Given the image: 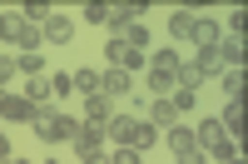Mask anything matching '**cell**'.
I'll return each instance as SVG.
<instances>
[{
    "label": "cell",
    "instance_id": "cell-4",
    "mask_svg": "<svg viewBox=\"0 0 248 164\" xmlns=\"http://www.w3.org/2000/svg\"><path fill=\"white\" fill-rule=\"evenodd\" d=\"M164 145H169V154H174L179 164H203V149H199V139H194V125L164 130Z\"/></svg>",
    "mask_w": 248,
    "mask_h": 164
},
{
    "label": "cell",
    "instance_id": "cell-34",
    "mask_svg": "<svg viewBox=\"0 0 248 164\" xmlns=\"http://www.w3.org/2000/svg\"><path fill=\"white\" fill-rule=\"evenodd\" d=\"M0 40H5V15H0Z\"/></svg>",
    "mask_w": 248,
    "mask_h": 164
},
{
    "label": "cell",
    "instance_id": "cell-22",
    "mask_svg": "<svg viewBox=\"0 0 248 164\" xmlns=\"http://www.w3.org/2000/svg\"><path fill=\"white\" fill-rule=\"evenodd\" d=\"M194 20H199L194 10H174V15H169V35H179V40H189V30H194Z\"/></svg>",
    "mask_w": 248,
    "mask_h": 164
},
{
    "label": "cell",
    "instance_id": "cell-15",
    "mask_svg": "<svg viewBox=\"0 0 248 164\" xmlns=\"http://www.w3.org/2000/svg\"><path fill=\"white\" fill-rule=\"evenodd\" d=\"M218 125H223V134H238L243 139V99H229V105H223Z\"/></svg>",
    "mask_w": 248,
    "mask_h": 164
},
{
    "label": "cell",
    "instance_id": "cell-13",
    "mask_svg": "<svg viewBox=\"0 0 248 164\" xmlns=\"http://www.w3.org/2000/svg\"><path fill=\"white\" fill-rule=\"evenodd\" d=\"M174 119H179V110L169 99H149V125L154 130H174Z\"/></svg>",
    "mask_w": 248,
    "mask_h": 164
},
{
    "label": "cell",
    "instance_id": "cell-5",
    "mask_svg": "<svg viewBox=\"0 0 248 164\" xmlns=\"http://www.w3.org/2000/svg\"><path fill=\"white\" fill-rule=\"evenodd\" d=\"M105 60H109L114 70H124V75L139 70V65H149V55H144V50H129V45H119V40H109V45H105Z\"/></svg>",
    "mask_w": 248,
    "mask_h": 164
},
{
    "label": "cell",
    "instance_id": "cell-26",
    "mask_svg": "<svg viewBox=\"0 0 248 164\" xmlns=\"http://www.w3.org/2000/svg\"><path fill=\"white\" fill-rule=\"evenodd\" d=\"M15 75H20V70H15V55H0V90H5Z\"/></svg>",
    "mask_w": 248,
    "mask_h": 164
},
{
    "label": "cell",
    "instance_id": "cell-11",
    "mask_svg": "<svg viewBox=\"0 0 248 164\" xmlns=\"http://www.w3.org/2000/svg\"><path fill=\"white\" fill-rule=\"evenodd\" d=\"M0 115L15 119V125H30V119H35V105H30L25 95H5V99H0Z\"/></svg>",
    "mask_w": 248,
    "mask_h": 164
},
{
    "label": "cell",
    "instance_id": "cell-8",
    "mask_svg": "<svg viewBox=\"0 0 248 164\" xmlns=\"http://www.w3.org/2000/svg\"><path fill=\"white\" fill-rule=\"evenodd\" d=\"M70 145L79 149V154H94V149H105V125H94V119H85V125L75 130V139Z\"/></svg>",
    "mask_w": 248,
    "mask_h": 164
},
{
    "label": "cell",
    "instance_id": "cell-6",
    "mask_svg": "<svg viewBox=\"0 0 248 164\" xmlns=\"http://www.w3.org/2000/svg\"><path fill=\"white\" fill-rule=\"evenodd\" d=\"M5 40H15L25 50H40V25H30L25 15H5Z\"/></svg>",
    "mask_w": 248,
    "mask_h": 164
},
{
    "label": "cell",
    "instance_id": "cell-27",
    "mask_svg": "<svg viewBox=\"0 0 248 164\" xmlns=\"http://www.w3.org/2000/svg\"><path fill=\"white\" fill-rule=\"evenodd\" d=\"M109 164H139V149H124V145H114V154H109Z\"/></svg>",
    "mask_w": 248,
    "mask_h": 164
},
{
    "label": "cell",
    "instance_id": "cell-21",
    "mask_svg": "<svg viewBox=\"0 0 248 164\" xmlns=\"http://www.w3.org/2000/svg\"><path fill=\"white\" fill-rule=\"evenodd\" d=\"M169 105H174L179 115H189V110L199 105V90H189V85H174V95H169Z\"/></svg>",
    "mask_w": 248,
    "mask_h": 164
},
{
    "label": "cell",
    "instance_id": "cell-7",
    "mask_svg": "<svg viewBox=\"0 0 248 164\" xmlns=\"http://www.w3.org/2000/svg\"><path fill=\"white\" fill-rule=\"evenodd\" d=\"M40 40H50V45H70V40H75V20L55 10L45 25H40Z\"/></svg>",
    "mask_w": 248,
    "mask_h": 164
},
{
    "label": "cell",
    "instance_id": "cell-16",
    "mask_svg": "<svg viewBox=\"0 0 248 164\" xmlns=\"http://www.w3.org/2000/svg\"><path fill=\"white\" fill-rule=\"evenodd\" d=\"M50 95H55V90H50V75H35L30 85H25V99H30L35 110H45V105H50Z\"/></svg>",
    "mask_w": 248,
    "mask_h": 164
},
{
    "label": "cell",
    "instance_id": "cell-17",
    "mask_svg": "<svg viewBox=\"0 0 248 164\" xmlns=\"http://www.w3.org/2000/svg\"><path fill=\"white\" fill-rule=\"evenodd\" d=\"M85 115L94 119V125H105V119L114 115V99L109 95H85Z\"/></svg>",
    "mask_w": 248,
    "mask_h": 164
},
{
    "label": "cell",
    "instance_id": "cell-20",
    "mask_svg": "<svg viewBox=\"0 0 248 164\" xmlns=\"http://www.w3.org/2000/svg\"><path fill=\"white\" fill-rule=\"evenodd\" d=\"M15 70H20V75H30V80H35V75H45V65H40V50H20V55H15Z\"/></svg>",
    "mask_w": 248,
    "mask_h": 164
},
{
    "label": "cell",
    "instance_id": "cell-1",
    "mask_svg": "<svg viewBox=\"0 0 248 164\" xmlns=\"http://www.w3.org/2000/svg\"><path fill=\"white\" fill-rule=\"evenodd\" d=\"M105 139H114L124 149H149V145H159V130L144 115H109L105 119Z\"/></svg>",
    "mask_w": 248,
    "mask_h": 164
},
{
    "label": "cell",
    "instance_id": "cell-3",
    "mask_svg": "<svg viewBox=\"0 0 248 164\" xmlns=\"http://www.w3.org/2000/svg\"><path fill=\"white\" fill-rule=\"evenodd\" d=\"M30 130L45 139V145H70L75 139V130H79V119L75 115H60V110H35V119H30Z\"/></svg>",
    "mask_w": 248,
    "mask_h": 164
},
{
    "label": "cell",
    "instance_id": "cell-19",
    "mask_svg": "<svg viewBox=\"0 0 248 164\" xmlns=\"http://www.w3.org/2000/svg\"><path fill=\"white\" fill-rule=\"evenodd\" d=\"M114 40H119V45H129V50H144V45H149V30H144L139 20H134V25H124Z\"/></svg>",
    "mask_w": 248,
    "mask_h": 164
},
{
    "label": "cell",
    "instance_id": "cell-14",
    "mask_svg": "<svg viewBox=\"0 0 248 164\" xmlns=\"http://www.w3.org/2000/svg\"><path fill=\"white\" fill-rule=\"evenodd\" d=\"M218 60L229 70H243V35H229V40H218Z\"/></svg>",
    "mask_w": 248,
    "mask_h": 164
},
{
    "label": "cell",
    "instance_id": "cell-28",
    "mask_svg": "<svg viewBox=\"0 0 248 164\" xmlns=\"http://www.w3.org/2000/svg\"><path fill=\"white\" fill-rule=\"evenodd\" d=\"M50 90H55V95H75V80H70V75H50Z\"/></svg>",
    "mask_w": 248,
    "mask_h": 164
},
{
    "label": "cell",
    "instance_id": "cell-12",
    "mask_svg": "<svg viewBox=\"0 0 248 164\" xmlns=\"http://www.w3.org/2000/svg\"><path fill=\"white\" fill-rule=\"evenodd\" d=\"M139 0H129V5H109V15H105V25H109V35H119L124 25H134V20H139Z\"/></svg>",
    "mask_w": 248,
    "mask_h": 164
},
{
    "label": "cell",
    "instance_id": "cell-24",
    "mask_svg": "<svg viewBox=\"0 0 248 164\" xmlns=\"http://www.w3.org/2000/svg\"><path fill=\"white\" fill-rule=\"evenodd\" d=\"M70 80H75V90H79V95H99V75H94V70H75Z\"/></svg>",
    "mask_w": 248,
    "mask_h": 164
},
{
    "label": "cell",
    "instance_id": "cell-32",
    "mask_svg": "<svg viewBox=\"0 0 248 164\" xmlns=\"http://www.w3.org/2000/svg\"><path fill=\"white\" fill-rule=\"evenodd\" d=\"M218 164H243V154H229V159H218Z\"/></svg>",
    "mask_w": 248,
    "mask_h": 164
},
{
    "label": "cell",
    "instance_id": "cell-31",
    "mask_svg": "<svg viewBox=\"0 0 248 164\" xmlns=\"http://www.w3.org/2000/svg\"><path fill=\"white\" fill-rule=\"evenodd\" d=\"M10 159V139H5V130H0V164Z\"/></svg>",
    "mask_w": 248,
    "mask_h": 164
},
{
    "label": "cell",
    "instance_id": "cell-10",
    "mask_svg": "<svg viewBox=\"0 0 248 164\" xmlns=\"http://www.w3.org/2000/svg\"><path fill=\"white\" fill-rule=\"evenodd\" d=\"M129 90H134V80L124 75V70H114V65H109L105 75H99V95H109V99H124Z\"/></svg>",
    "mask_w": 248,
    "mask_h": 164
},
{
    "label": "cell",
    "instance_id": "cell-23",
    "mask_svg": "<svg viewBox=\"0 0 248 164\" xmlns=\"http://www.w3.org/2000/svg\"><path fill=\"white\" fill-rule=\"evenodd\" d=\"M20 15H25V20H30V25H45V20H50L55 10L45 5V0H25V10H20Z\"/></svg>",
    "mask_w": 248,
    "mask_h": 164
},
{
    "label": "cell",
    "instance_id": "cell-33",
    "mask_svg": "<svg viewBox=\"0 0 248 164\" xmlns=\"http://www.w3.org/2000/svg\"><path fill=\"white\" fill-rule=\"evenodd\" d=\"M5 164H30V159H15V154H10V159H5Z\"/></svg>",
    "mask_w": 248,
    "mask_h": 164
},
{
    "label": "cell",
    "instance_id": "cell-25",
    "mask_svg": "<svg viewBox=\"0 0 248 164\" xmlns=\"http://www.w3.org/2000/svg\"><path fill=\"white\" fill-rule=\"evenodd\" d=\"M218 80H223V95L229 99H243V70H223Z\"/></svg>",
    "mask_w": 248,
    "mask_h": 164
},
{
    "label": "cell",
    "instance_id": "cell-29",
    "mask_svg": "<svg viewBox=\"0 0 248 164\" xmlns=\"http://www.w3.org/2000/svg\"><path fill=\"white\" fill-rule=\"evenodd\" d=\"M105 15H109V5H99V0L85 5V20H90V25H105Z\"/></svg>",
    "mask_w": 248,
    "mask_h": 164
},
{
    "label": "cell",
    "instance_id": "cell-30",
    "mask_svg": "<svg viewBox=\"0 0 248 164\" xmlns=\"http://www.w3.org/2000/svg\"><path fill=\"white\" fill-rule=\"evenodd\" d=\"M79 164H109V154H105V149H94V154H79Z\"/></svg>",
    "mask_w": 248,
    "mask_h": 164
},
{
    "label": "cell",
    "instance_id": "cell-36",
    "mask_svg": "<svg viewBox=\"0 0 248 164\" xmlns=\"http://www.w3.org/2000/svg\"><path fill=\"white\" fill-rule=\"evenodd\" d=\"M45 164H60V159H45Z\"/></svg>",
    "mask_w": 248,
    "mask_h": 164
},
{
    "label": "cell",
    "instance_id": "cell-18",
    "mask_svg": "<svg viewBox=\"0 0 248 164\" xmlns=\"http://www.w3.org/2000/svg\"><path fill=\"white\" fill-rule=\"evenodd\" d=\"M194 70H199L203 80H209V75H223L229 65H223V60H218V45H214V50H199V60H194Z\"/></svg>",
    "mask_w": 248,
    "mask_h": 164
},
{
    "label": "cell",
    "instance_id": "cell-35",
    "mask_svg": "<svg viewBox=\"0 0 248 164\" xmlns=\"http://www.w3.org/2000/svg\"><path fill=\"white\" fill-rule=\"evenodd\" d=\"M5 95H10V90H0V99H5Z\"/></svg>",
    "mask_w": 248,
    "mask_h": 164
},
{
    "label": "cell",
    "instance_id": "cell-2",
    "mask_svg": "<svg viewBox=\"0 0 248 164\" xmlns=\"http://www.w3.org/2000/svg\"><path fill=\"white\" fill-rule=\"evenodd\" d=\"M179 65L184 60L174 55V50H159V55H149V99H169L174 95V85H179Z\"/></svg>",
    "mask_w": 248,
    "mask_h": 164
},
{
    "label": "cell",
    "instance_id": "cell-9",
    "mask_svg": "<svg viewBox=\"0 0 248 164\" xmlns=\"http://www.w3.org/2000/svg\"><path fill=\"white\" fill-rule=\"evenodd\" d=\"M189 40H194L199 50H214L218 40H223V30H218V20H209V15H199V20H194V30H189Z\"/></svg>",
    "mask_w": 248,
    "mask_h": 164
}]
</instances>
